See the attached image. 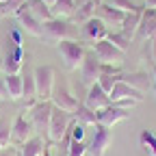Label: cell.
<instances>
[{"label":"cell","instance_id":"cell-24","mask_svg":"<svg viewBox=\"0 0 156 156\" xmlns=\"http://www.w3.org/2000/svg\"><path fill=\"white\" fill-rule=\"evenodd\" d=\"M44 139L41 136H33L30 141H26L22 147H20V156H44Z\"/></svg>","mask_w":156,"mask_h":156},{"label":"cell","instance_id":"cell-37","mask_svg":"<svg viewBox=\"0 0 156 156\" xmlns=\"http://www.w3.org/2000/svg\"><path fill=\"white\" fill-rule=\"evenodd\" d=\"M11 39H13L11 44H17V46H22V35H20V28H11Z\"/></svg>","mask_w":156,"mask_h":156},{"label":"cell","instance_id":"cell-32","mask_svg":"<svg viewBox=\"0 0 156 156\" xmlns=\"http://www.w3.org/2000/svg\"><path fill=\"white\" fill-rule=\"evenodd\" d=\"M89 152V145L85 141H72L67 147V156H85Z\"/></svg>","mask_w":156,"mask_h":156},{"label":"cell","instance_id":"cell-26","mask_svg":"<svg viewBox=\"0 0 156 156\" xmlns=\"http://www.w3.org/2000/svg\"><path fill=\"white\" fill-rule=\"evenodd\" d=\"M119 78H122L124 83H128V85L136 87L139 91H145V89L150 87V80H147V74H143V72H132V74H122Z\"/></svg>","mask_w":156,"mask_h":156},{"label":"cell","instance_id":"cell-5","mask_svg":"<svg viewBox=\"0 0 156 156\" xmlns=\"http://www.w3.org/2000/svg\"><path fill=\"white\" fill-rule=\"evenodd\" d=\"M72 35H74V26L65 17H52V20H48V22L41 24V37L54 39V41L72 39Z\"/></svg>","mask_w":156,"mask_h":156},{"label":"cell","instance_id":"cell-43","mask_svg":"<svg viewBox=\"0 0 156 156\" xmlns=\"http://www.w3.org/2000/svg\"><path fill=\"white\" fill-rule=\"evenodd\" d=\"M0 67H2V56H0Z\"/></svg>","mask_w":156,"mask_h":156},{"label":"cell","instance_id":"cell-45","mask_svg":"<svg viewBox=\"0 0 156 156\" xmlns=\"http://www.w3.org/2000/svg\"><path fill=\"white\" fill-rule=\"evenodd\" d=\"M0 2H5V0H0Z\"/></svg>","mask_w":156,"mask_h":156},{"label":"cell","instance_id":"cell-6","mask_svg":"<svg viewBox=\"0 0 156 156\" xmlns=\"http://www.w3.org/2000/svg\"><path fill=\"white\" fill-rule=\"evenodd\" d=\"M100 74H102V61L95 56L93 50H87L85 58H83V65H80V78L87 85V89L100 80Z\"/></svg>","mask_w":156,"mask_h":156},{"label":"cell","instance_id":"cell-35","mask_svg":"<svg viewBox=\"0 0 156 156\" xmlns=\"http://www.w3.org/2000/svg\"><path fill=\"white\" fill-rule=\"evenodd\" d=\"M11 143V126L0 119V147H7Z\"/></svg>","mask_w":156,"mask_h":156},{"label":"cell","instance_id":"cell-1","mask_svg":"<svg viewBox=\"0 0 156 156\" xmlns=\"http://www.w3.org/2000/svg\"><path fill=\"white\" fill-rule=\"evenodd\" d=\"M35 76V89H37V100H50L52 89L56 83V72L52 65H37L33 69Z\"/></svg>","mask_w":156,"mask_h":156},{"label":"cell","instance_id":"cell-13","mask_svg":"<svg viewBox=\"0 0 156 156\" xmlns=\"http://www.w3.org/2000/svg\"><path fill=\"white\" fill-rule=\"evenodd\" d=\"M83 35H85V39H89V41L95 44V41H100V39H106L108 26H106L104 20L93 15V17L87 20V22H83Z\"/></svg>","mask_w":156,"mask_h":156},{"label":"cell","instance_id":"cell-10","mask_svg":"<svg viewBox=\"0 0 156 156\" xmlns=\"http://www.w3.org/2000/svg\"><path fill=\"white\" fill-rule=\"evenodd\" d=\"M111 143H113V132H111V128L98 124V126H95V132H93V139H91V143H89V152H91L93 156H104V152L108 150Z\"/></svg>","mask_w":156,"mask_h":156},{"label":"cell","instance_id":"cell-19","mask_svg":"<svg viewBox=\"0 0 156 156\" xmlns=\"http://www.w3.org/2000/svg\"><path fill=\"white\" fill-rule=\"evenodd\" d=\"M141 13H143V7L134 9V11H128V13L124 15V22L119 24V26H122L119 33H124L130 41L136 37V28H139V22H141Z\"/></svg>","mask_w":156,"mask_h":156},{"label":"cell","instance_id":"cell-33","mask_svg":"<svg viewBox=\"0 0 156 156\" xmlns=\"http://www.w3.org/2000/svg\"><path fill=\"white\" fill-rule=\"evenodd\" d=\"M102 2H108L111 7H115V9H119V11H124V13H128V11H134V9H139L132 0H102Z\"/></svg>","mask_w":156,"mask_h":156},{"label":"cell","instance_id":"cell-25","mask_svg":"<svg viewBox=\"0 0 156 156\" xmlns=\"http://www.w3.org/2000/svg\"><path fill=\"white\" fill-rule=\"evenodd\" d=\"M54 17H74L76 13V0H56L52 5Z\"/></svg>","mask_w":156,"mask_h":156},{"label":"cell","instance_id":"cell-15","mask_svg":"<svg viewBox=\"0 0 156 156\" xmlns=\"http://www.w3.org/2000/svg\"><path fill=\"white\" fill-rule=\"evenodd\" d=\"M108 95H111V102H117V100H136V102H141L143 100V91H139L136 87L124 83L122 78L117 80V85L113 87V91Z\"/></svg>","mask_w":156,"mask_h":156},{"label":"cell","instance_id":"cell-11","mask_svg":"<svg viewBox=\"0 0 156 156\" xmlns=\"http://www.w3.org/2000/svg\"><path fill=\"white\" fill-rule=\"evenodd\" d=\"M128 115H130V108L111 104V106H106V108H102V111H98V124H100V126H106V128H113L115 124L124 122Z\"/></svg>","mask_w":156,"mask_h":156},{"label":"cell","instance_id":"cell-17","mask_svg":"<svg viewBox=\"0 0 156 156\" xmlns=\"http://www.w3.org/2000/svg\"><path fill=\"white\" fill-rule=\"evenodd\" d=\"M156 35V9H143L141 13V22L139 28H136V37L141 39H152Z\"/></svg>","mask_w":156,"mask_h":156},{"label":"cell","instance_id":"cell-39","mask_svg":"<svg viewBox=\"0 0 156 156\" xmlns=\"http://www.w3.org/2000/svg\"><path fill=\"white\" fill-rule=\"evenodd\" d=\"M152 89H154V93H156V65L152 67Z\"/></svg>","mask_w":156,"mask_h":156},{"label":"cell","instance_id":"cell-31","mask_svg":"<svg viewBox=\"0 0 156 156\" xmlns=\"http://www.w3.org/2000/svg\"><path fill=\"white\" fill-rule=\"evenodd\" d=\"M24 2L26 0H5V2H0V15H15Z\"/></svg>","mask_w":156,"mask_h":156},{"label":"cell","instance_id":"cell-42","mask_svg":"<svg viewBox=\"0 0 156 156\" xmlns=\"http://www.w3.org/2000/svg\"><path fill=\"white\" fill-rule=\"evenodd\" d=\"M58 156H67V152L65 150H58Z\"/></svg>","mask_w":156,"mask_h":156},{"label":"cell","instance_id":"cell-21","mask_svg":"<svg viewBox=\"0 0 156 156\" xmlns=\"http://www.w3.org/2000/svg\"><path fill=\"white\" fill-rule=\"evenodd\" d=\"M74 117H76V122H80L85 126H98V113L93 108H89L85 102H78V106L74 111Z\"/></svg>","mask_w":156,"mask_h":156},{"label":"cell","instance_id":"cell-40","mask_svg":"<svg viewBox=\"0 0 156 156\" xmlns=\"http://www.w3.org/2000/svg\"><path fill=\"white\" fill-rule=\"evenodd\" d=\"M145 5H147L150 9H156V0H145Z\"/></svg>","mask_w":156,"mask_h":156},{"label":"cell","instance_id":"cell-14","mask_svg":"<svg viewBox=\"0 0 156 156\" xmlns=\"http://www.w3.org/2000/svg\"><path fill=\"white\" fill-rule=\"evenodd\" d=\"M85 104L89 106V108H93L95 113L98 111H102V108H106V106H111V95L100 87V85H91L89 89H87V98H85Z\"/></svg>","mask_w":156,"mask_h":156},{"label":"cell","instance_id":"cell-22","mask_svg":"<svg viewBox=\"0 0 156 156\" xmlns=\"http://www.w3.org/2000/svg\"><path fill=\"white\" fill-rule=\"evenodd\" d=\"M5 87H7V95L11 100H20L22 98V74H7L5 76Z\"/></svg>","mask_w":156,"mask_h":156},{"label":"cell","instance_id":"cell-41","mask_svg":"<svg viewBox=\"0 0 156 156\" xmlns=\"http://www.w3.org/2000/svg\"><path fill=\"white\" fill-rule=\"evenodd\" d=\"M44 2H46V5H50V7H52V5H54V2H56V0H44Z\"/></svg>","mask_w":156,"mask_h":156},{"label":"cell","instance_id":"cell-2","mask_svg":"<svg viewBox=\"0 0 156 156\" xmlns=\"http://www.w3.org/2000/svg\"><path fill=\"white\" fill-rule=\"evenodd\" d=\"M58 52H61V58L67 69H78L83 65L87 48L80 41H76V39H61L58 41Z\"/></svg>","mask_w":156,"mask_h":156},{"label":"cell","instance_id":"cell-28","mask_svg":"<svg viewBox=\"0 0 156 156\" xmlns=\"http://www.w3.org/2000/svg\"><path fill=\"white\" fill-rule=\"evenodd\" d=\"M139 141H141V147H143L150 156H156V136H154V132L143 130V132L139 134Z\"/></svg>","mask_w":156,"mask_h":156},{"label":"cell","instance_id":"cell-18","mask_svg":"<svg viewBox=\"0 0 156 156\" xmlns=\"http://www.w3.org/2000/svg\"><path fill=\"white\" fill-rule=\"evenodd\" d=\"M95 15L100 17V20H104L106 22V26L108 24H113V26H119L122 22H124V11H119V9H115V7H111L108 2H98V7H95Z\"/></svg>","mask_w":156,"mask_h":156},{"label":"cell","instance_id":"cell-34","mask_svg":"<svg viewBox=\"0 0 156 156\" xmlns=\"http://www.w3.org/2000/svg\"><path fill=\"white\" fill-rule=\"evenodd\" d=\"M85 128H87L85 124H80V122H76V119H74V124L69 126V134H72V141H83V139H85V132H87Z\"/></svg>","mask_w":156,"mask_h":156},{"label":"cell","instance_id":"cell-4","mask_svg":"<svg viewBox=\"0 0 156 156\" xmlns=\"http://www.w3.org/2000/svg\"><path fill=\"white\" fill-rule=\"evenodd\" d=\"M52 111H54V104L52 100H39L30 106V122L35 126L37 132H46L48 134V126H50V119H52Z\"/></svg>","mask_w":156,"mask_h":156},{"label":"cell","instance_id":"cell-16","mask_svg":"<svg viewBox=\"0 0 156 156\" xmlns=\"http://www.w3.org/2000/svg\"><path fill=\"white\" fill-rule=\"evenodd\" d=\"M24 61H26V56H24L22 46L13 44L11 50H9V54H7V58H2V67L7 69V74H17V72H22Z\"/></svg>","mask_w":156,"mask_h":156},{"label":"cell","instance_id":"cell-38","mask_svg":"<svg viewBox=\"0 0 156 156\" xmlns=\"http://www.w3.org/2000/svg\"><path fill=\"white\" fill-rule=\"evenodd\" d=\"M7 98V87H5V78H0V100Z\"/></svg>","mask_w":156,"mask_h":156},{"label":"cell","instance_id":"cell-29","mask_svg":"<svg viewBox=\"0 0 156 156\" xmlns=\"http://www.w3.org/2000/svg\"><path fill=\"white\" fill-rule=\"evenodd\" d=\"M106 39H108L111 44H115L119 50H124V52H128V50H130V39H128L124 33H108V35H106Z\"/></svg>","mask_w":156,"mask_h":156},{"label":"cell","instance_id":"cell-27","mask_svg":"<svg viewBox=\"0 0 156 156\" xmlns=\"http://www.w3.org/2000/svg\"><path fill=\"white\" fill-rule=\"evenodd\" d=\"M95 7H98L95 0H85L83 5H78V7H76L74 20H76V22H87L89 17H93V15H95Z\"/></svg>","mask_w":156,"mask_h":156},{"label":"cell","instance_id":"cell-12","mask_svg":"<svg viewBox=\"0 0 156 156\" xmlns=\"http://www.w3.org/2000/svg\"><path fill=\"white\" fill-rule=\"evenodd\" d=\"M15 17L20 20V24H22V28H24L26 33H30V35H35V37H41V22H39V20L35 17V13L30 11L28 0L17 9Z\"/></svg>","mask_w":156,"mask_h":156},{"label":"cell","instance_id":"cell-44","mask_svg":"<svg viewBox=\"0 0 156 156\" xmlns=\"http://www.w3.org/2000/svg\"><path fill=\"white\" fill-rule=\"evenodd\" d=\"M95 2H102V0H95Z\"/></svg>","mask_w":156,"mask_h":156},{"label":"cell","instance_id":"cell-9","mask_svg":"<svg viewBox=\"0 0 156 156\" xmlns=\"http://www.w3.org/2000/svg\"><path fill=\"white\" fill-rule=\"evenodd\" d=\"M35 132L37 130H35L33 122L26 119L24 115H17L15 122H13V126H11V143H15V145L22 147L26 141H30L33 136H35Z\"/></svg>","mask_w":156,"mask_h":156},{"label":"cell","instance_id":"cell-36","mask_svg":"<svg viewBox=\"0 0 156 156\" xmlns=\"http://www.w3.org/2000/svg\"><path fill=\"white\" fill-rule=\"evenodd\" d=\"M0 156H20V147H11V145L0 147Z\"/></svg>","mask_w":156,"mask_h":156},{"label":"cell","instance_id":"cell-20","mask_svg":"<svg viewBox=\"0 0 156 156\" xmlns=\"http://www.w3.org/2000/svg\"><path fill=\"white\" fill-rule=\"evenodd\" d=\"M22 98L26 100V104H28V108L35 104V102H39L37 100V89H35V76H33V72L26 67V72L22 74Z\"/></svg>","mask_w":156,"mask_h":156},{"label":"cell","instance_id":"cell-8","mask_svg":"<svg viewBox=\"0 0 156 156\" xmlns=\"http://www.w3.org/2000/svg\"><path fill=\"white\" fill-rule=\"evenodd\" d=\"M52 104L61 111H67V113H74L76 106H78V100L74 98V93L69 91V87L65 83H54V89H52Z\"/></svg>","mask_w":156,"mask_h":156},{"label":"cell","instance_id":"cell-30","mask_svg":"<svg viewBox=\"0 0 156 156\" xmlns=\"http://www.w3.org/2000/svg\"><path fill=\"white\" fill-rule=\"evenodd\" d=\"M122 74H100V80H98V85H100L106 93L113 91V87L117 85V80H119Z\"/></svg>","mask_w":156,"mask_h":156},{"label":"cell","instance_id":"cell-23","mask_svg":"<svg viewBox=\"0 0 156 156\" xmlns=\"http://www.w3.org/2000/svg\"><path fill=\"white\" fill-rule=\"evenodd\" d=\"M28 7H30V11L35 13V17H37L41 24L54 17V13H52V7H50V5H46L44 0H28Z\"/></svg>","mask_w":156,"mask_h":156},{"label":"cell","instance_id":"cell-3","mask_svg":"<svg viewBox=\"0 0 156 156\" xmlns=\"http://www.w3.org/2000/svg\"><path fill=\"white\" fill-rule=\"evenodd\" d=\"M74 113H67V111H61V108H56L52 111V119H50V126H48V139L58 143L65 136V132L69 130V126L74 124Z\"/></svg>","mask_w":156,"mask_h":156},{"label":"cell","instance_id":"cell-7","mask_svg":"<svg viewBox=\"0 0 156 156\" xmlns=\"http://www.w3.org/2000/svg\"><path fill=\"white\" fill-rule=\"evenodd\" d=\"M91 50L95 52V56L100 58L102 63H113V65H122L124 56H126V52L119 50L115 44H111L108 39H100V41H95Z\"/></svg>","mask_w":156,"mask_h":156}]
</instances>
